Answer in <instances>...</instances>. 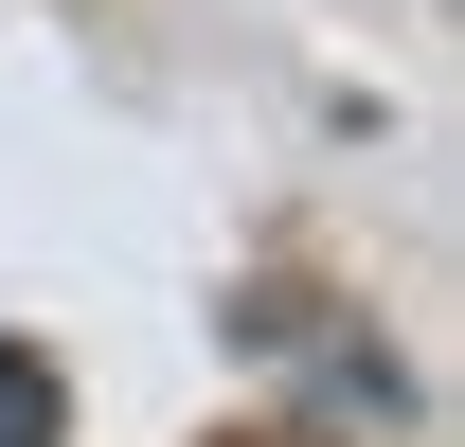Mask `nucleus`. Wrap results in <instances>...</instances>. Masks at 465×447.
Returning a JSON list of instances; mask_svg holds the SVG:
<instances>
[{"instance_id": "nucleus-1", "label": "nucleus", "mask_w": 465, "mask_h": 447, "mask_svg": "<svg viewBox=\"0 0 465 447\" xmlns=\"http://www.w3.org/2000/svg\"><path fill=\"white\" fill-rule=\"evenodd\" d=\"M54 430H72L54 358H36V340H0V447H54Z\"/></svg>"}]
</instances>
